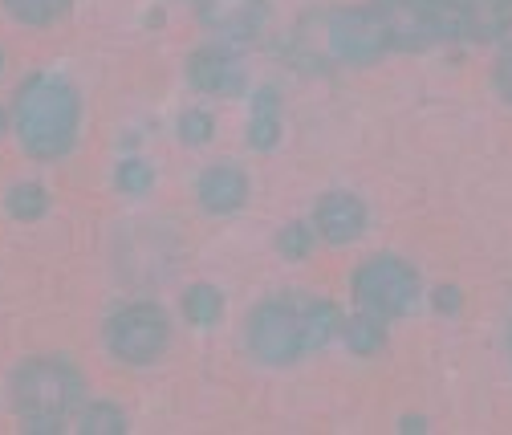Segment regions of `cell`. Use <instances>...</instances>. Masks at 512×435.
Here are the masks:
<instances>
[{
    "mask_svg": "<svg viewBox=\"0 0 512 435\" xmlns=\"http://www.w3.org/2000/svg\"><path fill=\"white\" fill-rule=\"evenodd\" d=\"M9 122H13V114H9V110H0V135L9 131Z\"/></svg>",
    "mask_w": 512,
    "mask_h": 435,
    "instance_id": "484cf974",
    "label": "cell"
},
{
    "mask_svg": "<svg viewBox=\"0 0 512 435\" xmlns=\"http://www.w3.org/2000/svg\"><path fill=\"white\" fill-rule=\"evenodd\" d=\"M387 25L391 49H431L443 41H460V5L456 9H435L423 0H370Z\"/></svg>",
    "mask_w": 512,
    "mask_h": 435,
    "instance_id": "8992f818",
    "label": "cell"
},
{
    "mask_svg": "<svg viewBox=\"0 0 512 435\" xmlns=\"http://www.w3.org/2000/svg\"><path fill=\"white\" fill-rule=\"evenodd\" d=\"M78 431L82 435H122L126 431V415L114 403H90L78 415Z\"/></svg>",
    "mask_w": 512,
    "mask_h": 435,
    "instance_id": "ac0fdd59",
    "label": "cell"
},
{
    "mask_svg": "<svg viewBox=\"0 0 512 435\" xmlns=\"http://www.w3.org/2000/svg\"><path fill=\"white\" fill-rule=\"evenodd\" d=\"M114 183H118V192H126V196H147L151 183H155V171L143 159H122L118 171H114Z\"/></svg>",
    "mask_w": 512,
    "mask_h": 435,
    "instance_id": "ffe728a7",
    "label": "cell"
},
{
    "mask_svg": "<svg viewBox=\"0 0 512 435\" xmlns=\"http://www.w3.org/2000/svg\"><path fill=\"white\" fill-rule=\"evenodd\" d=\"M342 330L338 305L326 297L305 293H281L261 301L248 314V350L265 366H293L305 354L322 350Z\"/></svg>",
    "mask_w": 512,
    "mask_h": 435,
    "instance_id": "6da1fadb",
    "label": "cell"
},
{
    "mask_svg": "<svg viewBox=\"0 0 512 435\" xmlns=\"http://www.w3.org/2000/svg\"><path fill=\"white\" fill-rule=\"evenodd\" d=\"M512 29V0H460V41L488 45Z\"/></svg>",
    "mask_w": 512,
    "mask_h": 435,
    "instance_id": "7c38bea8",
    "label": "cell"
},
{
    "mask_svg": "<svg viewBox=\"0 0 512 435\" xmlns=\"http://www.w3.org/2000/svg\"><path fill=\"white\" fill-rule=\"evenodd\" d=\"M196 5H200V0H196Z\"/></svg>",
    "mask_w": 512,
    "mask_h": 435,
    "instance_id": "f1b7e54d",
    "label": "cell"
},
{
    "mask_svg": "<svg viewBox=\"0 0 512 435\" xmlns=\"http://www.w3.org/2000/svg\"><path fill=\"white\" fill-rule=\"evenodd\" d=\"M196 196H200V208L212 212V216H232L248 204V175L236 167V163H216L200 175L196 183Z\"/></svg>",
    "mask_w": 512,
    "mask_h": 435,
    "instance_id": "8fae6325",
    "label": "cell"
},
{
    "mask_svg": "<svg viewBox=\"0 0 512 435\" xmlns=\"http://www.w3.org/2000/svg\"><path fill=\"white\" fill-rule=\"evenodd\" d=\"M5 13L17 21V25H29V29H45L53 21H61L70 13L74 0H0Z\"/></svg>",
    "mask_w": 512,
    "mask_h": 435,
    "instance_id": "2e32d148",
    "label": "cell"
},
{
    "mask_svg": "<svg viewBox=\"0 0 512 435\" xmlns=\"http://www.w3.org/2000/svg\"><path fill=\"white\" fill-rule=\"evenodd\" d=\"M492 82H496V94L512 106V45H504V49H500L496 66H492Z\"/></svg>",
    "mask_w": 512,
    "mask_h": 435,
    "instance_id": "7402d4cb",
    "label": "cell"
},
{
    "mask_svg": "<svg viewBox=\"0 0 512 435\" xmlns=\"http://www.w3.org/2000/svg\"><path fill=\"white\" fill-rule=\"evenodd\" d=\"M187 82L212 98H240L248 86V74H244V61L224 45H204L187 57Z\"/></svg>",
    "mask_w": 512,
    "mask_h": 435,
    "instance_id": "ba28073f",
    "label": "cell"
},
{
    "mask_svg": "<svg viewBox=\"0 0 512 435\" xmlns=\"http://www.w3.org/2000/svg\"><path fill=\"white\" fill-rule=\"evenodd\" d=\"M183 314H187V322L196 326V330H212L224 318V293L216 285H208V281L191 285L183 293Z\"/></svg>",
    "mask_w": 512,
    "mask_h": 435,
    "instance_id": "9a60e30c",
    "label": "cell"
},
{
    "mask_svg": "<svg viewBox=\"0 0 512 435\" xmlns=\"http://www.w3.org/2000/svg\"><path fill=\"white\" fill-rule=\"evenodd\" d=\"M106 350L122 366H151L167 342H171V318L163 314V305L155 301H135L118 309L114 318H106Z\"/></svg>",
    "mask_w": 512,
    "mask_h": 435,
    "instance_id": "5b68a950",
    "label": "cell"
},
{
    "mask_svg": "<svg viewBox=\"0 0 512 435\" xmlns=\"http://www.w3.org/2000/svg\"><path fill=\"white\" fill-rule=\"evenodd\" d=\"M281 143V94L277 86H261L252 98V122H248V147L273 151Z\"/></svg>",
    "mask_w": 512,
    "mask_h": 435,
    "instance_id": "4fadbf2b",
    "label": "cell"
},
{
    "mask_svg": "<svg viewBox=\"0 0 512 435\" xmlns=\"http://www.w3.org/2000/svg\"><path fill=\"white\" fill-rule=\"evenodd\" d=\"M313 244H317V232L305 224V220H293L277 232V253L289 257V261H305L313 253Z\"/></svg>",
    "mask_w": 512,
    "mask_h": 435,
    "instance_id": "d6986e66",
    "label": "cell"
},
{
    "mask_svg": "<svg viewBox=\"0 0 512 435\" xmlns=\"http://www.w3.org/2000/svg\"><path fill=\"white\" fill-rule=\"evenodd\" d=\"M423 5H435V9H456L460 0H423Z\"/></svg>",
    "mask_w": 512,
    "mask_h": 435,
    "instance_id": "d4e9b609",
    "label": "cell"
},
{
    "mask_svg": "<svg viewBox=\"0 0 512 435\" xmlns=\"http://www.w3.org/2000/svg\"><path fill=\"white\" fill-rule=\"evenodd\" d=\"M366 224H370V212L354 192H326L313 208V232L326 244H350L366 232Z\"/></svg>",
    "mask_w": 512,
    "mask_h": 435,
    "instance_id": "30bf717a",
    "label": "cell"
},
{
    "mask_svg": "<svg viewBox=\"0 0 512 435\" xmlns=\"http://www.w3.org/2000/svg\"><path fill=\"white\" fill-rule=\"evenodd\" d=\"M435 309H439V314H447V309H460V289H452V285L435 289Z\"/></svg>",
    "mask_w": 512,
    "mask_h": 435,
    "instance_id": "603a6c76",
    "label": "cell"
},
{
    "mask_svg": "<svg viewBox=\"0 0 512 435\" xmlns=\"http://www.w3.org/2000/svg\"><path fill=\"white\" fill-rule=\"evenodd\" d=\"M82 98L70 78L61 74H29L13 98V131L29 159L53 163L66 159L78 143Z\"/></svg>",
    "mask_w": 512,
    "mask_h": 435,
    "instance_id": "7a4b0ae2",
    "label": "cell"
},
{
    "mask_svg": "<svg viewBox=\"0 0 512 435\" xmlns=\"http://www.w3.org/2000/svg\"><path fill=\"white\" fill-rule=\"evenodd\" d=\"M212 131H216V118H212L208 110H187V114L179 118V135H183V143H191V147L208 143Z\"/></svg>",
    "mask_w": 512,
    "mask_h": 435,
    "instance_id": "44dd1931",
    "label": "cell"
},
{
    "mask_svg": "<svg viewBox=\"0 0 512 435\" xmlns=\"http://www.w3.org/2000/svg\"><path fill=\"white\" fill-rule=\"evenodd\" d=\"M269 0H200V25L224 41H248L265 29Z\"/></svg>",
    "mask_w": 512,
    "mask_h": 435,
    "instance_id": "9c48e42d",
    "label": "cell"
},
{
    "mask_svg": "<svg viewBox=\"0 0 512 435\" xmlns=\"http://www.w3.org/2000/svg\"><path fill=\"white\" fill-rule=\"evenodd\" d=\"M419 289H423L419 269L407 265L403 257H387V253L362 261V265L354 269V277H350L354 301H358L362 309H370V314L387 318V322L411 314V309L419 305Z\"/></svg>",
    "mask_w": 512,
    "mask_h": 435,
    "instance_id": "277c9868",
    "label": "cell"
},
{
    "mask_svg": "<svg viewBox=\"0 0 512 435\" xmlns=\"http://www.w3.org/2000/svg\"><path fill=\"white\" fill-rule=\"evenodd\" d=\"M5 208H9L13 220L33 224V220H41V216L49 212V192L41 188V183H33V179L13 183V188L5 192Z\"/></svg>",
    "mask_w": 512,
    "mask_h": 435,
    "instance_id": "e0dca14e",
    "label": "cell"
},
{
    "mask_svg": "<svg viewBox=\"0 0 512 435\" xmlns=\"http://www.w3.org/2000/svg\"><path fill=\"white\" fill-rule=\"evenodd\" d=\"M508 342H512V334H508Z\"/></svg>",
    "mask_w": 512,
    "mask_h": 435,
    "instance_id": "83f0119b",
    "label": "cell"
},
{
    "mask_svg": "<svg viewBox=\"0 0 512 435\" xmlns=\"http://www.w3.org/2000/svg\"><path fill=\"white\" fill-rule=\"evenodd\" d=\"M322 29H326V49L334 61L342 66H374L378 57L391 53V37H387V25H382L378 9L370 5H346V9H334L322 17Z\"/></svg>",
    "mask_w": 512,
    "mask_h": 435,
    "instance_id": "52a82bcc",
    "label": "cell"
},
{
    "mask_svg": "<svg viewBox=\"0 0 512 435\" xmlns=\"http://www.w3.org/2000/svg\"><path fill=\"white\" fill-rule=\"evenodd\" d=\"M0 74H5V53H0Z\"/></svg>",
    "mask_w": 512,
    "mask_h": 435,
    "instance_id": "4316f807",
    "label": "cell"
},
{
    "mask_svg": "<svg viewBox=\"0 0 512 435\" xmlns=\"http://www.w3.org/2000/svg\"><path fill=\"white\" fill-rule=\"evenodd\" d=\"M9 395L25 435H53L82 403L86 383L66 358H25L9 379Z\"/></svg>",
    "mask_w": 512,
    "mask_h": 435,
    "instance_id": "3957f363",
    "label": "cell"
},
{
    "mask_svg": "<svg viewBox=\"0 0 512 435\" xmlns=\"http://www.w3.org/2000/svg\"><path fill=\"white\" fill-rule=\"evenodd\" d=\"M342 338L354 354L362 358H374L382 346H387V318L370 314V309H362V314H354L350 322H342Z\"/></svg>",
    "mask_w": 512,
    "mask_h": 435,
    "instance_id": "5bb4252c",
    "label": "cell"
},
{
    "mask_svg": "<svg viewBox=\"0 0 512 435\" xmlns=\"http://www.w3.org/2000/svg\"><path fill=\"white\" fill-rule=\"evenodd\" d=\"M399 431H407V435L427 431V415H403V419H399Z\"/></svg>",
    "mask_w": 512,
    "mask_h": 435,
    "instance_id": "cb8c5ba5",
    "label": "cell"
}]
</instances>
